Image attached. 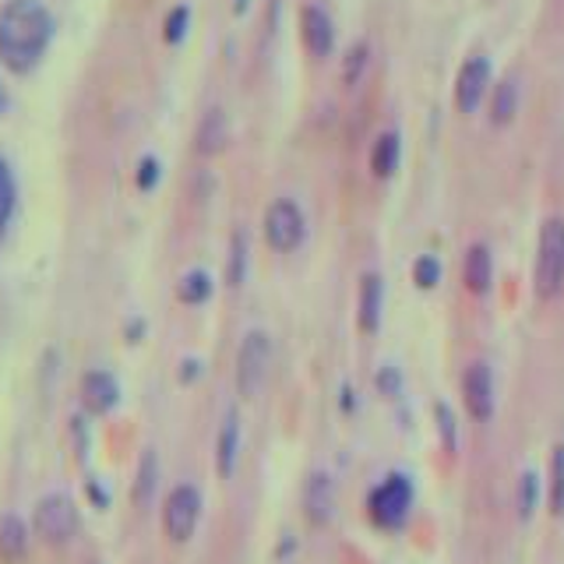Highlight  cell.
<instances>
[{"label": "cell", "mask_w": 564, "mask_h": 564, "mask_svg": "<svg viewBox=\"0 0 564 564\" xmlns=\"http://www.w3.org/2000/svg\"><path fill=\"white\" fill-rule=\"evenodd\" d=\"M176 296H181V304H187V307H202L212 296V275L205 269L184 272L181 282H176Z\"/></svg>", "instance_id": "cell-20"}, {"label": "cell", "mask_w": 564, "mask_h": 564, "mask_svg": "<svg viewBox=\"0 0 564 564\" xmlns=\"http://www.w3.org/2000/svg\"><path fill=\"white\" fill-rule=\"evenodd\" d=\"M490 88V61L487 57H469L463 67H458L455 78V106L458 113H476L480 102Z\"/></svg>", "instance_id": "cell-9"}, {"label": "cell", "mask_w": 564, "mask_h": 564, "mask_svg": "<svg viewBox=\"0 0 564 564\" xmlns=\"http://www.w3.org/2000/svg\"><path fill=\"white\" fill-rule=\"evenodd\" d=\"M53 32H57V22L43 0H4L0 8V64L11 75H32L46 57Z\"/></svg>", "instance_id": "cell-1"}, {"label": "cell", "mask_w": 564, "mask_h": 564, "mask_svg": "<svg viewBox=\"0 0 564 564\" xmlns=\"http://www.w3.org/2000/svg\"><path fill=\"white\" fill-rule=\"evenodd\" d=\"M32 529L35 536L50 546H64L75 540L78 533V505L75 498H67L64 490H53L46 498L35 501V511H32Z\"/></svg>", "instance_id": "cell-3"}, {"label": "cell", "mask_w": 564, "mask_h": 564, "mask_svg": "<svg viewBox=\"0 0 564 564\" xmlns=\"http://www.w3.org/2000/svg\"><path fill=\"white\" fill-rule=\"evenodd\" d=\"M399 159H402L399 131H381L375 138V149H370V170H375V176H381V181H388V176H395Z\"/></svg>", "instance_id": "cell-16"}, {"label": "cell", "mask_w": 564, "mask_h": 564, "mask_svg": "<svg viewBox=\"0 0 564 564\" xmlns=\"http://www.w3.org/2000/svg\"><path fill=\"white\" fill-rule=\"evenodd\" d=\"M463 279H466V290L484 296L490 293V282H494V254L487 243H473L466 251V261H463Z\"/></svg>", "instance_id": "cell-15"}, {"label": "cell", "mask_w": 564, "mask_h": 564, "mask_svg": "<svg viewBox=\"0 0 564 564\" xmlns=\"http://www.w3.org/2000/svg\"><path fill=\"white\" fill-rule=\"evenodd\" d=\"M335 508H339V487H335V476L325 469H314L304 484V511L311 525H328L335 519Z\"/></svg>", "instance_id": "cell-10"}, {"label": "cell", "mask_w": 564, "mask_h": 564, "mask_svg": "<svg viewBox=\"0 0 564 564\" xmlns=\"http://www.w3.org/2000/svg\"><path fill=\"white\" fill-rule=\"evenodd\" d=\"M261 229H264V243L272 247L279 254H290L296 251L300 243L307 237V219H304V208H300L293 198H279L264 208V219H261Z\"/></svg>", "instance_id": "cell-6"}, {"label": "cell", "mask_w": 564, "mask_h": 564, "mask_svg": "<svg viewBox=\"0 0 564 564\" xmlns=\"http://www.w3.org/2000/svg\"><path fill=\"white\" fill-rule=\"evenodd\" d=\"M29 551V525L22 516H14L8 511L4 519H0V557L4 561H22Z\"/></svg>", "instance_id": "cell-17"}, {"label": "cell", "mask_w": 564, "mask_h": 564, "mask_svg": "<svg viewBox=\"0 0 564 564\" xmlns=\"http://www.w3.org/2000/svg\"><path fill=\"white\" fill-rule=\"evenodd\" d=\"M187 29H191V8H187V4H176V8L166 14V25H163L166 43H170V46L184 43V40H187Z\"/></svg>", "instance_id": "cell-28"}, {"label": "cell", "mask_w": 564, "mask_h": 564, "mask_svg": "<svg viewBox=\"0 0 564 564\" xmlns=\"http://www.w3.org/2000/svg\"><path fill=\"white\" fill-rule=\"evenodd\" d=\"M367 61H370V46L367 43H352L346 50V61H343V82L346 85H360L364 70H367Z\"/></svg>", "instance_id": "cell-26"}, {"label": "cell", "mask_w": 564, "mask_h": 564, "mask_svg": "<svg viewBox=\"0 0 564 564\" xmlns=\"http://www.w3.org/2000/svg\"><path fill=\"white\" fill-rule=\"evenodd\" d=\"M159 176H163V163H159L155 155H141L138 159V170H134V184H138V191H155V184H159Z\"/></svg>", "instance_id": "cell-30"}, {"label": "cell", "mask_w": 564, "mask_h": 564, "mask_svg": "<svg viewBox=\"0 0 564 564\" xmlns=\"http://www.w3.org/2000/svg\"><path fill=\"white\" fill-rule=\"evenodd\" d=\"M269 367H272V339L269 332L251 328L240 339L237 349V392L240 399H258L264 381H269Z\"/></svg>", "instance_id": "cell-5"}, {"label": "cell", "mask_w": 564, "mask_h": 564, "mask_svg": "<svg viewBox=\"0 0 564 564\" xmlns=\"http://www.w3.org/2000/svg\"><path fill=\"white\" fill-rule=\"evenodd\" d=\"M300 40H304V46H307V53L314 61L332 57V50H335L332 14L325 8H317V4H307L304 11H300Z\"/></svg>", "instance_id": "cell-11"}, {"label": "cell", "mask_w": 564, "mask_h": 564, "mask_svg": "<svg viewBox=\"0 0 564 564\" xmlns=\"http://www.w3.org/2000/svg\"><path fill=\"white\" fill-rule=\"evenodd\" d=\"M516 110H519V85L516 78H505L494 88V99H490V120L505 128V123L516 120Z\"/></svg>", "instance_id": "cell-19"}, {"label": "cell", "mask_w": 564, "mask_h": 564, "mask_svg": "<svg viewBox=\"0 0 564 564\" xmlns=\"http://www.w3.org/2000/svg\"><path fill=\"white\" fill-rule=\"evenodd\" d=\"M536 296L554 300L564 290V223L546 219L540 226V243H536Z\"/></svg>", "instance_id": "cell-4"}, {"label": "cell", "mask_w": 564, "mask_h": 564, "mask_svg": "<svg viewBox=\"0 0 564 564\" xmlns=\"http://www.w3.org/2000/svg\"><path fill=\"white\" fill-rule=\"evenodd\" d=\"M4 106H8V96H4V85H0V113H4Z\"/></svg>", "instance_id": "cell-33"}, {"label": "cell", "mask_w": 564, "mask_h": 564, "mask_svg": "<svg viewBox=\"0 0 564 564\" xmlns=\"http://www.w3.org/2000/svg\"><path fill=\"white\" fill-rule=\"evenodd\" d=\"M463 402L466 413L476 423H490L494 405H498V395H494V370L487 360H473L463 375Z\"/></svg>", "instance_id": "cell-8"}, {"label": "cell", "mask_w": 564, "mask_h": 564, "mask_svg": "<svg viewBox=\"0 0 564 564\" xmlns=\"http://www.w3.org/2000/svg\"><path fill=\"white\" fill-rule=\"evenodd\" d=\"M237 458H240V416L237 410H229L223 416V427H219V437H216V469L223 480L237 473Z\"/></svg>", "instance_id": "cell-14"}, {"label": "cell", "mask_w": 564, "mask_h": 564, "mask_svg": "<svg viewBox=\"0 0 564 564\" xmlns=\"http://www.w3.org/2000/svg\"><path fill=\"white\" fill-rule=\"evenodd\" d=\"M413 282L420 290H434L441 282V261L434 254H420L413 261Z\"/></svg>", "instance_id": "cell-29"}, {"label": "cell", "mask_w": 564, "mask_h": 564, "mask_svg": "<svg viewBox=\"0 0 564 564\" xmlns=\"http://www.w3.org/2000/svg\"><path fill=\"white\" fill-rule=\"evenodd\" d=\"M202 519V490L194 484H176L163 505V529L173 543H187Z\"/></svg>", "instance_id": "cell-7"}, {"label": "cell", "mask_w": 564, "mask_h": 564, "mask_svg": "<svg viewBox=\"0 0 564 564\" xmlns=\"http://www.w3.org/2000/svg\"><path fill=\"white\" fill-rule=\"evenodd\" d=\"M202 375V364L198 360H184V370H181V381H194Z\"/></svg>", "instance_id": "cell-32"}, {"label": "cell", "mask_w": 564, "mask_h": 564, "mask_svg": "<svg viewBox=\"0 0 564 564\" xmlns=\"http://www.w3.org/2000/svg\"><path fill=\"white\" fill-rule=\"evenodd\" d=\"M117 402H120V381L110 375V370H88V375L82 378V405L93 416H106V413H113L117 410Z\"/></svg>", "instance_id": "cell-12"}, {"label": "cell", "mask_w": 564, "mask_h": 564, "mask_svg": "<svg viewBox=\"0 0 564 564\" xmlns=\"http://www.w3.org/2000/svg\"><path fill=\"white\" fill-rule=\"evenodd\" d=\"M540 494H543L540 476H536L533 469H525V473L519 476V490H516V505H519V519H522V522H529V519L536 516V508H540Z\"/></svg>", "instance_id": "cell-22"}, {"label": "cell", "mask_w": 564, "mask_h": 564, "mask_svg": "<svg viewBox=\"0 0 564 564\" xmlns=\"http://www.w3.org/2000/svg\"><path fill=\"white\" fill-rule=\"evenodd\" d=\"M434 416H437V434H441V441H445V452L455 455V448H458V423H455L452 405L448 402H437L434 405Z\"/></svg>", "instance_id": "cell-27"}, {"label": "cell", "mask_w": 564, "mask_h": 564, "mask_svg": "<svg viewBox=\"0 0 564 564\" xmlns=\"http://www.w3.org/2000/svg\"><path fill=\"white\" fill-rule=\"evenodd\" d=\"M375 384H378V392H381V395H388V399H399V395H402V375H399V367L384 364V367L378 370Z\"/></svg>", "instance_id": "cell-31"}, {"label": "cell", "mask_w": 564, "mask_h": 564, "mask_svg": "<svg viewBox=\"0 0 564 564\" xmlns=\"http://www.w3.org/2000/svg\"><path fill=\"white\" fill-rule=\"evenodd\" d=\"M14 208H18V184H14L11 166L0 159V240H4L8 226L14 219Z\"/></svg>", "instance_id": "cell-21"}, {"label": "cell", "mask_w": 564, "mask_h": 564, "mask_svg": "<svg viewBox=\"0 0 564 564\" xmlns=\"http://www.w3.org/2000/svg\"><path fill=\"white\" fill-rule=\"evenodd\" d=\"M243 275H247V234L237 229L234 240H229V269H226L229 286H240Z\"/></svg>", "instance_id": "cell-25"}, {"label": "cell", "mask_w": 564, "mask_h": 564, "mask_svg": "<svg viewBox=\"0 0 564 564\" xmlns=\"http://www.w3.org/2000/svg\"><path fill=\"white\" fill-rule=\"evenodd\" d=\"M384 314V282L378 272H367L360 279V296H357V322L367 335H375L381 328Z\"/></svg>", "instance_id": "cell-13"}, {"label": "cell", "mask_w": 564, "mask_h": 564, "mask_svg": "<svg viewBox=\"0 0 564 564\" xmlns=\"http://www.w3.org/2000/svg\"><path fill=\"white\" fill-rule=\"evenodd\" d=\"M416 505V487L410 473H388L384 480L367 494V516L378 529L388 533H399V529L410 522Z\"/></svg>", "instance_id": "cell-2"}, {"label": "cell", "mask_w": 564, "mask_h": 564, "mask_svg": "<svg viewBox=\"0 0 564 564\" xmlns=\"http://www.w3.org/2000/svg\"><path fill=\"white\" fill-rule=\"evenodd\" d=\"M223 141H226V117H223V110H208L202 131H198V149L202 152H219Z\"/></svg>", "instance_id": "cell-24"}, {"label": "cell", "mask_w": 564, "mask_h": 564, "mask_svg": "<svg viewBox=\"0 0 564 564\" xmlns=\"http://www.w3.org/2000/svg\"><path fill=\"white\" fill-rule=\"evenodd\" d=\"M546 501H551V511L561 519L564 516V445H557L554 455H551V484H546Z\"/></svg>", "instance_id": "cell-23"}, {"label": "cell", "mask_w": 564, "mask_h": 564, "mask_svg": "<svg viewBox=\"0 0 564 564\" xmlns=\"http://www.w3.org/2000/svg\"><path fill=\"white\" fill-rule=\"evenodd\" d=\"M155 487H159V455L145 448V455H141V463H138V476H134V505L149 508L155 498Z\"/></svg>", "instance_id": "cell-18"}]
</instances>
